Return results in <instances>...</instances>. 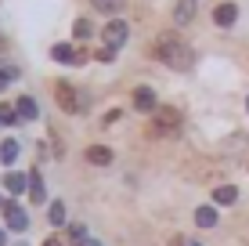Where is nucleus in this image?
I'll return each mask as SVG.
<instances>
[{
	"label": "nucleus",
	"instance_id": "nucleus-1",
	"mask_svg": "<svg viewBox=\"0 0 249 246\" xmlns=\"http://www.w3.org/2000/svg\"><path fill=\"white\" fill-rule=\"evenodd\" d=\"M156 58L166 62V65H174V69H188V65H192V47H188L177 33H162L156 40Z\"/></svg>",
	"mask_w": 249,
	"mask_h": 246
},
{
	"label": "nucleus",
	"instance_id": "nucleus-2",
	"mask_svg": "<svg viewBox=\"0 0 249 246\" xmlns=\"http://www.w3.org/2000/svg\"><path fill=\"white\" fill-rule=\"evenodd\" d=\"M152 127H156V134H177L181 131V113H177L174 105H159Z\"/></svg>",
	"mask_w": 249,
	"mask_h": 246
},
{
	"label": "nucleus",
	"instance_id": "nucleus-3",
	"mask_svg": "<svg viewBox=\"0 0 249 246\" xmlns=\"http://www.w3.org/2000/svg\"><path fill=\"white\" fill-rule=\"evenodd\" d=\"M126 33H130V29H126V22H119V19H116V22H108L105 29H101V40H105V47H112V51H116V47H123V44H126Z\"/></svg>",
	"mask_w": 249,
	"mask_h": 246
},
{
	"label": "nucleus",
	"instance_id": "nucleus-4",
	"mask_svg": "<svg viewBox=\"0 0 249 246\" xmlns=\"http://www.w3.org/2000/svg\"><path fill=\"white\" fill-rule=\"evenodd\" d=\"M54 98H58V105H62L65 113H80V95H76V87H69V83H54Z\"/></svg>",
	"mask_w": 249,
	"mask_h": 246
},
{
	"label": "nucleus",
	"instance_id": "nucleus-5",
	"mask_svg": "<svg viewBox=\"0 0 249 246\" xmlns=\"http://www.w3.org/2000/svg\"><path fill=\"white\" fill-rule=\"evenodd\" d=\"M51 58H54V62H62V65H80V62H83V55H80L72 44H54V47H51Z\"/></svg>",
	"mask_w": 249,
	"mask_h": 246
},
{
	"label": "nucleus",
	"instance_id": "nucleus-6",
	"mask_svg": "<svg viewBox=\"0 0 249 246\" xmlns=\"http://www.w3.org/2000/svg\"><path fill=\"white\" fill-rule=\"evenodd\" d=\"M235 19H238V7L235 4H217V7H213V22L224 25V29H228V25H235Z\"/></svg>",
	"mask_w": 249,
	"mask_h": 246
},
{
	"label": "nucleus",
	"instance_id": "nucleus-7",
	"mask_svg": "<svg viewBox=\"0 0 249 246\" xmlns=\"http://www.w3.org/2000/svg\"><path fill=\"white\" fill-rule=\"evenodd\" d=\"M134 109H141V113H156V95H152L148 87H137V95H134Z\"/></svg>",
	"mask_w": 249,
	"mask_h": 246
},
{
	"label": "nucleus",
	"instance_id": "nucleus-8",
	"mask_svg": "<svg viewBox=\"0 0 249 246\" xmlns=\"http://www.w3.org/2000/svg\"><path fill=\"white\" fill-rule=\"evenodd\" d=\"M87 163H94V167L112 163V149H105V145H90V149H87Z\"/></svg>",
	"mask_w": 249,
	"mask_h": 246
},
{
	"label": "nucleus",
	"instance_id": "nucleus-9",
	"mask_svg": "<svg viewBox=\"0 0 249 246\" xmlns=\"http://www.w3.org/2000/svg\"><path fill=\"white\" fill-rule=\"evenodd\" d=\"M235 199H238L235 185H217V189H213V203H220V207H228V203H235Z\"/></svg>",
	"mask_w": 249,
	"mask_h": 246
},
{
	"label": "nucleus",
	"instance_id": "nucleus-10",
	"mask_svg": "<svg viewBox=\"0 0 249 246\" xmlns=\"http://www.w3.org/2000/svg\"><path fill=\"white\" fill-rule=\"evenodd\" d=\"M195 225H199V228H213V225H217V210H213V207H199V210H195Z\"/></svg>",
	"mask_w": 249,
	"mask_h": 246
},
{
	"label": "nucleus",
	"instance_id": "nucleus-11",
	"mask_svg": "<svg viewBox=\"0 0 249 246\" xmlns=\"http://www.w3.org/2000/svg\"><path fill=\"white\" fill-rule=\"evenodd\" d=\"M15 109H18V120H36V101L33 98H18Z\"/></svg>",
	"mask_w": 249,
	"mask_h": 246
},
{
	"label": "nucleus",
	"instance_id": "nucleus-12",
	"mask_svg": "<svg viewBox=\"0 0 249 246\" xmlns=\"http://www.w3.org/2000/svg\"><path fill=\"white\" fill-rule=\"evenodd\" d=\"M195 15V0H177V7H174V19L177 22H188Z\"/></svg>",
	"mask_w": 249,
	"mask_h": 246
},
{
	"label": "nucleus",
	"instance_id": "nucleus-13",
	"mask_svg": "<svg viewBox=\"0 0 249 246\" xmlns=\"http://www.w3.org/2000/svg\"><path fill=\"white\" fill-rule=\"evenodd\" d=\"M7 225H11V228H18V232L25 228V214H22L18 207H15V203H7Z\"/></svg>",
	"mask_w": 249,
	"mask_h": 246
},
{
	"label": "nucleus",
	"instance_id": "nucleus-14",
	"mask_svg": "<svg viewBox=\"0 0 249 246\" xmlns=\"http://www.w3.org/2000/svg\"><path fill=\"white\" fill-rule=\"evenodd\" d=\"M94 7H98V11H105V15H116L119 7H123V0H94Z\"/></svg>",
	"mask_w": 249,
	"mask_h": 246
},
{
	"label": "nucleus",
	"instance_id": "nucleus-15",
	"mask_svg": "<svg viewBox=\"0 0 249 246\" xmlns=\"http://www.w3.org/2000/svg\"><path fill=\"white\" fill-rule=\"evenodd\" d=\"M29 185H33V203H44V181H40V174H29Z\"/></svg>",
	"mask_w": 249,
	"mask_h": 246
},
{
	"label": "nucleus",
	"instance_id": "nucleus-16",
	"mask_svg": "<svg viewBox=\"0 0 249 246\" xmlns=\"http://www.w3.org/2000/svg\"><path fill=\"white\" fill-rule=\"evenodd\" d=\"M15 156H18V145H15V141H4V145H0V159H4V163H11Z\"/></svg>",
	"mask_w": 249,
	"mask_h": 246
},
{
	"label": "nucleus",
	"instance_id": "nucleus-17",
	"mask_svg": "<svg viewBox=\"0 0 249 246\" xmlns=\"http://www.w3.org/2000/svg\"><path fill=\"white\" fill-rule=\"evenodd\" d=\"M72 37H76V40H87V37H90V22H87V19H80V22L72 25Z\"/></svg>",
	"mask_w": 249,
	"mask_h": 246
},
{
	"label": "nucleus",
	"instance_id": "nucleus-18",
	"mask_svg": "<svg viewBox=\"0 0 249 246\" xmlns=\"http://www.w3.org/2000/svg\"><path fill=\"white\" fill-rule=\"evenodd\" d=\"M4 185H7L11 192H22V189H25V177H22V174H7V177H4Z\"/></svg>",
	"mask_w": 249,
	"mask_h": 246
},
{
	"label": "nucleus",
	"instance_id": "nucleus-19",
	"mask_svg": "<svg viewBox=\"0 0 249 246\" xmlns=\"http://www.w3.org/2000/svg\"><path fill=\"white\" fill-rule=\"evenodd\" d=\"M18 120V109L15 105H0V123H15Z\"/></svg>",
	"mask_w": 249,
	"mask_h": 246
},
{
	"label": "nucleus",
	"instance_id": "nucleus-20",
	"mask_svg": "<svg viewBox=\"0 0 249 246\" xmlns=\"http://www.w3.org/2000/svg\"><path fill=\"white\" fill-rule=\"evenodd\" d=\"M62 221H65V207L54 203V207H51V225H62Z\"/></svg>",
	"mask_w": 249,
	"mask_h": 246
},
{
	"label": "nucleus",
	"instance_id": "nucleus-21",
	"mask_svg": "<svg viewBox=\"0 0 249 246\" xmlns=\"http://www.w3.org/2000/svg\"><path fill=\"white\" fill-rule=\"evenodd\" d=\"M112 55H116L112 47H98V55H94V58H98V62H112Z\"/></svg>",
	"mask_w": 249,
	"mask_h": 246
},
{
	"label": "nucleus",
	"instance_id": "nucleus-22",
	"mask_svg": "<svg viewBox=\"0 0 249 246\" xmlns=\"http://www.w3.org/2000/svg\"><path fill=\"white\" fill-rule=\"evenodd\" d=\"M7 76H11V73H0V91L7 87Z\"/></svg>",
	"mask_w": 249,
	"mask_h": 246
},
{
	"label": "nucleus",
	"instance_id": "nucleus-23",
	"mask_svg": "<svg viewBox=\"0 0 249 246\" xmlns=\"http://www.w3.org/2000/svg\"><path fill=\"white\" fill-rule=\"evenodd\" d=\"M44 246H62V239H47Z\"/></svg>",
	"mask_w": 249,
	"mask_h": 246
},
{
	"label": "nucleus",
	"instance_id": "nucleus-24",
	"mask_svg": "<svg viewBox=\"0 0 249 246\" xmlns=\"http://www.w3.org/2000/svg\"><path fill=\"white\" fill-rule=\"evenodd\" d=\"M80 246H98V243H90V239H80Z\"/></svg>",
	"mask_w": 249,
	"mask_h": 246
},
{
	"label": "nucleus",
	"instance_id": "nucleus-25",
	"mask_svg": "<svg viewBox=\"0 0 249 246\" xmlns=\"http://www.w3.org/2000/svg\"><path fill=\"white\" fill-rule=\"evenodd\" d=\"M0 243H4V235H0Z\"/></svg>",
	"mask_w": 249,
	"mask_h": 246
},
{
	"label": "nucleus",
	"instance_id": "nucleus-26",
	"mask_svg": "<svg viewBox=\"0 0 249 246\" xmlns=\"http://www.w3.org/2000/svg\"><path fill=\"white\" fill-rule=\"evenodd\" d=\"M188 246H195V243H188Z\"/></svg>",
	"mask_w": 249,
	"mask_h": 246
}]
</instances>
